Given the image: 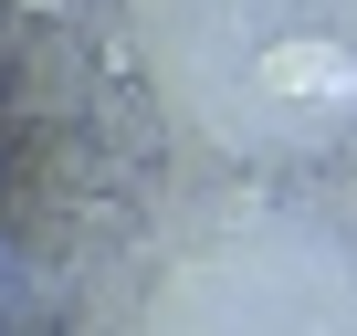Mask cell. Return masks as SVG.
I'll return each mask as SVG.
<instances>
[{"label": "cell", "mask_w": 357, "mask_h": 336, "mask_svg": "<svg viewBox=\"0 0 357 336\" xmlns=\"http://www.w3.org/2000/svg\"><path fill=\"white\" fill-rule=\"evenodd\" d=\"M22 11H63V0H22Z\"/></svg>", "instance_id": "6da1fadb"}]
</instances>
